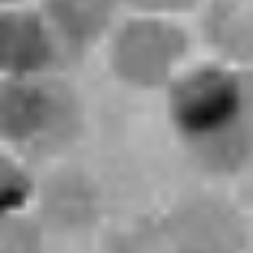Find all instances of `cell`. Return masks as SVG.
<instances>
[{
	"label": "cell",
	"instance_id": "1",
	"mask_svg": "<svg viewBox=\"0 0 253 253\" xmlns=\"http://www.w3.org/2000/svg\"><path fill=\"white\" fill-rule=\"evenodd\" d=\"M180 151L213 180L253 167V71L198 53L162 93Z\"/></svg>",
	"mask_w": 253,
	"mask_h": 253
},
{
	"label": "cell",
	"instance_id": "2",
	"mask_svg": "<svg viewBox=\"0 0 253 253\" xmlns=\"http://www.w3.org/2000/svg\"><path fill=\"white\" fill-rule=\"evenodd\" d=\"M196 9L198 4L187 2L123 4L102 49L109 74L126 89L165 93L200 53Z\"/></svg>",
	"mask_w": 253,
	"mask_h": 253
},
{
	"label": "cell",
	"instance_id": "3",
	"mask_svg": "<svg viewBox=\"0 0 253 253\" xmlns=\"http://www.w3.org/2000/svg\"><path fill=\"white\" fill-rule=\"evenodd\" d=\"M84 129L78 89L60 74L0 80V147L27 158H56Z\"/></svg>",
	"mask_w": 253,
	"mask_h": 253
},
{
	"label": "cell",
	"instance_id": "4",
	"mask_svg": "<svg viewBox=\"0 0 253 253\" xmlns=\"http://www.w3.org/2000/svg\"><path fill=\"white\" fill-rule=\"evenodd\" d=\"M162 253H247L251 222L233 196L200 187L175 196L156 220Z\"/></svg>",
	"mask_w": 253,
	"mask_h": 253
},
{
	"label": "cell",
	"instance_id": "5",
	"mask_svg": "<svg viewBox=\"0 0 253 253\" xmlns=\"http://www.w3.org/2000/svg\"><path fill=\"white\" fill-rule=\"evenodd\" d=\"M65 60L42 2L0 4V80L60 74Z\"/></svg>",
	"mask_w": 253,
	"mask_h": 253
},
{
	"label": "cell",
	"instance_id": "6",
	"mask_svg": "<svg viewBox=\"0 0 253 253\" xmlns=\"http://www.w3.org/2000/svg\"><path fill=\"white\" fill-rule=\"evenodd\" d=\"M193 27L200 53L253 71V2L218 0L198 4Z\"/></svg>",
	"mask_w": 253,
	"mask_h": 253
},
{
	"label": "cell",
	"instance_id": "7",
	"mask_svg": "<svg viewBox=\"0 0 253 253\" xmlns=\"http://www.w3.org/2000/svg\"><path fill=\"white\" fill-rule=\"evenodd\" d=\"M42 4L62 44L65 58H80L93 49H105L123 13V4L111 2L58 0Z\"/></svg>",
	"mask_w": 253,
	"mask_h": 253
},
{
	"label": "cell",
	"instance_id": "8",
	"mask_svg": "<svg viewBox=\"0 0 253 253\" xmlns=\"http://www.w3.org/2000/svg\"><path fill=\"white\" fill-rule=\"evenodd\" d=\"M100 213V196L87 173L78 169L60 171L42 182L36 215L42 224H53L62 231H80Z\"/></svg>",
	"mask_w": 253,
	"mask_h": 253
},
{
	"label": "cell",
	"instance_id": "9",
	"mask_svg": "<svg viewBox=\"0 0 253 253\" xmlns=\"http://www.w3.org/2000/svg\"><path fill=\"white\" fill-rule=\"evenodd\" d=\"M42 182L36 178L31 162L9 149L0 147V213H36Z\"/></svg>",
	"mask_w": 253,
	"mask_h": 253
},
{
	"label": "cell",
	"instance_id": "10",
	"mask_svg": "<svg viewBox=\"0 0 253 253\" xmlns=\"http://www.w3.org/2000/svg\"><path fill=\"white\" fill-rule=\"evenodd\" d=\"M44 249V224L36 213L2 218L0 253H47Z\"/></svg>",
	"mask_w": 253,
	"mask_h": 253
}]
</instances>
